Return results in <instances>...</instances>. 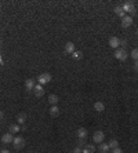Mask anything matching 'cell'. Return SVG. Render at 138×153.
I'll list each match as a JSON object with an SVG mask.
<instances>
[{
    "label": "cell",
    "mask_w": 138,
    "mask_h": 153,
    "mask_svg": "<svg viewBox=\"0 0 138 153\" xmlns=\"http://www.w3.org/2000/svg\"><path fill=\"white\" fill-rule=\"evenodd\" d=\"M109 47H112L115 50H118L120 47V39H118L116 36H112L109 37Z\"/></svg>",
    "instance_id": "6"
},
{
    "label": "cell",
    "mask_w": 138,
    "mask_h": 153,
    "mask_svg": "<svg viewBox=\"0 0 138 153\" xmlns=\"http://www.w3.org/2000/svg\"><path fill=\"white\" fill-rule=\"evenodd\" d=\"M104 139H105V134L102 131H95L94 134H93V141L94 142L101 143V142H104Z\"/></svg>",
    "instance_id": "5"
},
{
    "label": "cell",
    "mask_w": 138,
    "mask_h": 153,
    "mask_svg": "<svg viewBox=\"0 0 138 153\" xmlns=\"http://www.w3.org/2000/svg\"><path fill=\"white\" fill-rule=\"evenodd\" d=\"M58 101H59L58 95H55V94H51V95H49V102H50L51 105H57V103H58Z\"/></svg>",
    "instance_id": "17"
},
{
    "label": "cell",
    "mask_w": 138,
    "mask_h": 153,
    "mask_svg": "<svg viewBox=\"0 0 138 153\" xmlns=\"http://www.w3.org/2000/svg\"><path fill=\"white\" fill-rule=\"evenodd\" d=\"M108 145H109V149H115V148L119 146V142H118L116 139H112V141H109Z\"/></svg>",
    "instance_id": "22"
},
{
    "label": "cell",
    "mask_w": 138,
    "mask_h": 153,
    "mask_svg": "<svg viewBox=\"0 0 138 153\" xmlns=\"http://www.w3.org/2000/svg\"><path fill=\"white\" fill-rule=\"evenodd\" d=\"M0 153H10V150H7V149H3V150H0Z\"/></svg>",
    "instance_id": "28"
},
{
    "label": "cell",
    "mask_w": 138,
    "mask_h": 153,
    "mask_svg": "<svg viewBox=\"0 0 138 153\" xmlns=\"http://www.w3.org/2000/svg\"><path fill=\"white\" fill-rule=\"evenodd\" d=\"M72 58H73L75 61H79V59H82L83 58V52L82 51H75V52L72 54Z\"/></svg>",
    "instance_id": "21"
},
{
    "label": "cell",
    "mask_w": 138,
    "mask_h": 153,
    "mask_svg": "<svg viewBox=\"0 0 138 153\" xmlns=\"http://www.w3.org/2000/svg\"><path fill=\"white\" fill-rule=\"evenodd\" d=\"M113 11H115V14H116V15H118V17H120V18H124L126 15H124V11H123V8H122V6H118V7H115V10H113Z\"/></svg>",
    "instance_id": "15"
},
{
    "label": "cell",
    "mask_w": 138,
    "mask_h": 153,
    "mask_svg": "<svg viewBox=\"0 0 138 153\" xmlns=\"http://www.w3.org/2000/svg\"><path fill=\"white\" fill-rule=\"evenodd\" d=\"M38 80H39V84H47V83H50L51 82V75L50 73H42L40 76L38 77Z\"/></svg>",
    "instance_id": "3"
},
{
    "label": "cell",
    "mask_w": 138,
    "mask_h": 153,
    "mask_svg": "<svg viewBox=\"0 0 138 153\" xmlns=\"http://www.w3.org/2000/svg\"><path fill=\"white\" fill-rule=\"evenodd\" d=\"M50 115L53 116V117H57V116L59 115V109H58L57 105H53V106L50 108Z\"/></svg>",
    "instance_id": "16"
},
{
    "label": "cell",
    "mask_w": 138,
    "mask_h": 153,
    "mask_svg": "<svg viewBox=\"0 0 138 153\" xmlns=\"http://www.w3.org/2000/svg\"><path fill=\"white\" fill-rule=\"evenodd\" d=\"M137 35H138V31H137Z\"/></svg>",
    "instance_id": "30"
},
{
    "label": "cell",
    "mask_w": 138,
    "mask_h": 153,
    "mask_svg": "<svg viewBox=\"0 0 138 153\" xmlns=\"http://www.w3.org/2000/svg\"><path fill=\"white\" fill-rule=\"evenodd\" d=\"M94 109L97 112H104L105 110V105H104V102L102 101H97L94 103Z\"/></svg>",
    "instance_id": "13"
},
{
    "label": "cell",
    "mask_w": 138,
    "mask_h": 153,
    "mask_svg": "<svg viewBox=\"0 0 138 153\" xmlns=\"http://www.w3.org/2000/svg\"><path fill=\"white\" fill-rule=\"evenodd\" d=\"M13 145L15 149H22V148L25 146V139L22 137H17V138H14Z\"/></svg>",
    "instance_id": "4"
},
{
    "label": "cell",
    "mask_w": 138,
    "mask_h": 153,
    "mask_svg": "<svg viewBox=\"0 0 138 153\" xmlns=\"http://www.w3.org/2000/svg\"><path fill=\"white\" fill-rule=\"evenodd\" d=\"M87 135H88V131L86 128H79V130H77V138H79V139H86Z\"/></svg>",
    "instance_id": "12"
},
{
    "label": "cell",
    "mask_w": 138,
    "mask_h": 153,
    "mask_svg": "<svg viewBox=\"0 0 138 153\" xmlns=\"http://www.w3.org/2000/svg\"><path fill=\"white\" fill-rule=\"evenodd\" d=\"M36 87V82L33 79H26L25 80V88L28 91H33V88Z\"/></svg>",
    "instance_id": "10"
},
{
    "label": "cell",
    "mask_w": 138,
    "mask_h": 153,
    "mask_svg": "<svg viewBox=\"0 0 138 153\" xmlns=\"http://www.w3.org/2000/svg\"><path fill=\"white\" fill-rule=\"evenodd\" d=\"M115 58L116 59H119V61H126L127 59V57H128V54H127V51H126V48H118V50L115 51Z\"/></svg>",
    "instance_id": "2"
},
{
    "label": "cell",
    "mask_w": 138,
    "mask_h": 153,
    "mask_svg": "<svg viewBox=\"0 0 138 153\" xmlns=\"http://www.w3.org/2000/svg\"><path fill=\"white\" fill-rule=\"evenodd\" d=\"M94 152H95L94 145H87V143H86V146L82 149V153H94Z\"/></svg>",
    "instance_id": "14"
},
{
    "label": "cell",
    "mask_w": 138,
    "mask_h": 153,
    "mask_svg": "<svg viewBox=\"0 0 138 153\" xmlns=\"http://www.w3.org/2000/svg\"><path fill=\"white\" fill-rule=\"evenodd\" d=\"M134 70L138 72V61H135V64H134Z\"/></svg>",
    "instance_id": "27"
},
{
    "label": "cell",
    "mask_w": 138,
    "mask_h": 153,
    "mask_svg": "<svg viewBox=\"0 0 138 153\" xmlns=\"http://www.w3.org/2000/svg\"><path fill=\"white\" fill-rule=\"evenodd\" d=\"M3 116H4V115H3V112H1V110H0V120H1V119H3Z\"/></svg>",
    "instance_id": "29"
},
{
    "label": "cell",
    "mask_w": 138,
    "mask_h": 153,
    "mask_svg": "<svg viewBox=\"0 0 138 153\" xmlns=\"http://www.w3.org/2000/svg\"><path fill=\"white\" fill-rule=\"evenodd\" d=\"M8 130H10V133H11V134H15V133H18L21 128H19V124H10Z\"/></svg>",
    "instance_id": "18"
},
{
    "label": "cell",
    "mask_w": 138,
    "mask_h": 153,
    "mask_svg": "<svg viewBox=\"0 0 138 153\" xmlns=\"http://www.w3.org/2000/svg\"><path fill=\"white\" fill-rule=\"evenodd\" d=\"M126 44H127V40L126 39H123V40H120V46H122V48H124Z\"/></svg>",
    "instance_id": "24"
},
{
    "label": "cell",
    "mask_w": 138,
    "mask_h": 153,
    "mask_svg": "<svg viewBox=\"0 0 138 153\" xmlns=\"http://www.w3.org/2000/svg\"><path fill=\"white\" fill-rule=\"evenodd\" d=\"M100 150L102 153H108V152H109V145L105 143V142H101V143H100Z\"/></svg>",
    "instance_id": "19"
},
{
    "label": "cell",
    "mask_w": 138,
    "mask_h": 153,
    "mask_svg": "<svg viewBox=\"0 0 138 153\" xmlns=\"http://www.w3.org/2000/svg\"><path fill=\"white\" fill-rule=\"evenodd\" d=\"M131 25H133V18L130 17V15H126L124 18H122V26H123L124 29L130 28Z\"/></svg>",
    "instance_id": "8"
},
{
    "label": "cell",
    "mask_w": 138,
    "mask_h": 153,
    "mask_svg": "<svg viewBox=\"0 0 138 153\" xmlns=\"http://www.w3.org/2000/svg\"><path fill=\"white\" fill-rule=\"evenodd\" d=\"M26 120V115L25 113H19L18 116H17V121H18V124H24Z\"/></svg>",
    "instance_id": "20"
},
{
    "label": "cell",
    "mask_w": 138,
    "mask_h": 153,
    "mask_svg": "<svg viewBox=\"0 0 138 153\" xmlns=\"http://www.w3.org/2000/svg\"><path fill=\"white\" fill-rule=\"evenodd\" d=\"M72 153H82V148H79V146H76L75 149H73V152Z\"/></svg>",
    "instance_id": "25"
},
{
    "label": "cell",
    "mask_w": 138,
    "mask_h": 153,
    "mask_svg": "<svg viewBox=\"0 0 138 153\" xmlns=\"http://www.w3.org/2000/svg\"><path fill=\"white\" fill-rule=\"evenodd\" d=\"M122 8H123V11H124V13L130 14V17H131V18H133V15L137 13L135 6H134V3H133V1H124V3H123V6H122Z\"/></svg>",
    "instance_id": "1"
},
{
    "label": "cell",
    "mask_w": 138,
    "mask_h": 153,
    "mask_svg": "<svg viewBox=\"0 0 138 153\" xmlns=\"http://www.w3.org/2000/svg\"><path fill=\"white\" fill-rule=\"evenodd\" d=\"M33 92H35V95H36V98H42V97L44 95V88L42 84H36V87L33 88Z\"/></svg>",
    "instance_id": "7"
},
{
    "label": "cell",
    "mask_w": 138,
    "mask_h": 153,
    "mask_svg": "<svg viewBox=\"0 0 138 153\" xmlns=\"http://www.w3.org/2000/svg\"><path fill=\"white\" fill-rule=\"evenodd\" d=\"M130 57H131L134 61H138V48H134V50L130 52Z\"/></svg>",
    "instance_id": "23"
},
{
    "label": "cell",
    "mask_w": 138,
    "mask_h": 153,
    "mask_svg": "<svg viewBox=\"0 0 138 153\" xmlns=\"http://www.w3.org/2000/svg\"><path fill=\"white\" fill-rule=\"evenodd\" d=\"M14 141V137L11 133H6V134H3V137H1V142L3 143H13Z\"/></svg>",
    "instance_id": "9"
},
{
    "label": "cell",
    "mask_w": 138,
    "mask_h": 153,
    "mask_svg": "<svg viewBox=\"0 0 138 153\" xmlns=\"http://www.w3.org/2000/svg\"><path fill=\"white\" fill-rule=\"evenodd\" d=\"M75 52V44L72 43V41H68L66 44H65V54H73Z\"/></svg>",
    "instance_id": "11"
},
{
    "label": "cell",
    "mask_w": 138,
    "mask_h": 153,
    "mask_svg": "<svg viewBox=\"0 0 138 153\" xmlns=\"http://www.w3.org/2000/svg\"><path fill=\"white\" fill-rule=\"evenodd\" d=\"M113 153H123V150L118 146V148H115V149H113Z\"/></svg>",
    "instance_id": "26"
}]
</instances>
